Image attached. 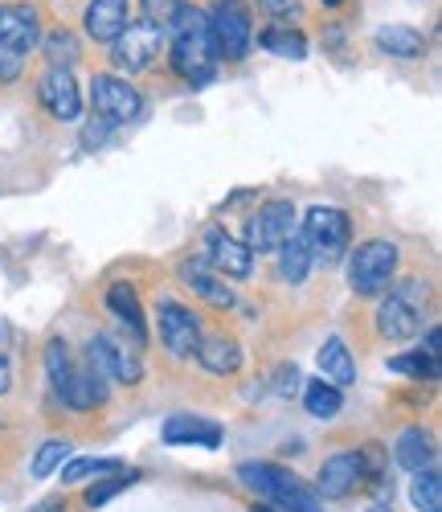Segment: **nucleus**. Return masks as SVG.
<instances>
[{"label":"nucleus","mask_w":442,"mask_h":512,"mask_svg":"<svg viewBox=\"0 0 442 512\" xmlns=\"http://www.w3.org/2000/svg\"><path fill=\"white\" fill-rule=\"evenodd\" d=\"M9 390H13V357L0 345V394H9Z\"/></svg>","instance_id":"obj_39"},{"label":"nucleus","mask_w":442,"mask_h":512,"mask_svg":"<svg viewBox=\"0 0 442 512\" xmlns=\"http://www.w3.org/2000/svg\"><path fill=\"white\" fill-rule=\"evenodd\" d=\"M299 381H303V377H299L295 365H279V369H275V381H271V390H275L279 398H295V394H299Z\"/></svg>","instance_id":"obj_35"},{"label":"nucleus","mask_w":442,"mask_h":512,"mask_svg":"<svg viewBox=\"0 0 442 512\" xmlns=\"http://www.w3.org/2000/svg\"><path fill=\"white\" fill-rule=\"evenodd\" d=\"M316 365H320V377L332 381L336 390H344V386L357 381V361H352V353H348V345H344L340 336H328L324 340L320 353H316Z\"/></svg>","instance_id":"obj_22"},{"label":"nucleus","mask_w":442,"mask_h":512,"mask_svg":"<svg viewBox=\"0 0 442 512\" xmlns=\"http://www.w3.org/2000/svg\"><path fill=\"white\" fill-rule=\"evenodd\" d=\"M91 111L107 127H123V123H131V119L144 111V99H140V91L131 87L127 78H119V74H95V82H91Z\"/></svg>","instance_id":"obj_9"},{"label":"nucleus","mask_w":442,"mask_h":512,"mask_svg":"<svg viewBox=\"0 0 442 512\" xmlns=\"http://www.w3.org/2000/svg\"><path fill=\"white\" fill-rule=\"evenodd\" d=\"M238 480H242L250 492L267 496L279 512H324V500L316 496V488H307L295 472H287V467H279V463H258V459H250V463L238 467Z\"/></svg>","instance_id":"obj_2"},{"label":"nucleus","mask_w":442,"mask_h":512,"mask_svg":"<svg viewBox=\"0 0 442 512\" xmlns=\"http://www.w3.org/2000/svg\"><path fill=\"white\" fill-rule=\"evenodd\" d=\"M119 459H95V455H86V459H70L62 463L58 472H62V484H82V480H99V476H111L119 472Z\"/></svg>","instance_id":"obj_29"},{"label":"nucleus","mask_w":442,"mask_h":512,"mask_svg":"<svg viewBox=\"0 0 442 512\" xmlns=\"http://www.w3.org/2000/svg\"><path fill=\"white\" fill-rule=\"evenodd\" d=\"M369 512H393V508H389V504H373Z\"/></svg>","instance_id":"obj_41"},{"label":"nucleus","mask_w":442,"mask_h":512,"mask_svg":"<svg viewBox=\"0 0 442 512\" xmlns=\"http://www.w3.org/2000/svg\"><path fill=\"white\" fill-rule=\"evenodd\" d=\"M70 459V443L66 439H46V443H41L37 447V455H33V467H29V472H33V480H50L54 472H58V467Z\"/></svg>","instance_id":"obj_30"},{"label":"nucleus","mask_w":442,"mask_h":512,"mask_svg":"<svg viewBox=\"0 0 442 512\" xmlns=\"http://www.w3.org/2000/svg\"><path fill=\"white\" fill-rule=\"evenodd\" d=\"M107 308H111V316L127 328L131 345L144 349V345H148V320H144V308H140L136 287H131V283H111V287H107Z\"/></svg>","instance_id":"obj_20"},{"label":"nucleus","mask_w":442,"mask_h":512,"mask_svg":"<svg viewBox=\"0 0 442 512\" xmlns=\"http://www.w3.org/2000/svg\"><path fill=\"white\" fill-rule=\"evenodd\" d=\"M172 41H168V62L176 70V78H185L189 87H209L217 78V54L209 46V29H205V13L201 9H181L172 17Z\"/></svg>","instance_id":"obj_1"},{"label":"nucleus","mask_w":442,"mask_h":512,"mask_svg":"<svg viewBox=\"0 0 442 512\" xmlns=\"http://www.w3.org/2000/svg\"><path fill=\"white\" fill-rule=\"evenodd\" d=\"M389 369H393V373H406V377H418V381H438V361L426 357V353L389 357Z\"/></svg>","instance_id":"obj_32"},{"label":"nucleus","mask_w":442,"mask_h":512,"mask_svg":"<svg viewBox=\"0 0 442 512\" xmlns=\"http://www.w3.org/2000/svg\"><path fill=\"white\" fill-rule=\"evenodd\" d=\"M46 373H50L54 394H58L70 410H91V406H95L91 369H86V361H74V357H70L66 340H50V345H46Z\"/></svg>","instance_id":"obj_7"},{"label":"nucleus","mask_w":442,"mask_h":512,"mask_svg":"<svg viewBox=\"0 0 442 512\" xmlns=\"http://www.w3.org/2000/svg\"><path fill=\"white\" fill-rule=\"evenodd\" d=\"M348 238H352V222L348 213L336 209V205H316L312 213L303 218V230H299V242L312 254V267H336L348 250Z\"/></svg>","instance_id":"obj_5"},{"label":"nucleus","mask_w":442,"mask_h":512,"mask_svg":"<svg viewBox=\"0 0 442 512\" xmlns=\"http://www.w3.org/2000/svg\"><path fill=\"white\" fill-rule=\"evenodd\" d=\"M160 46H164V29L152 25V21H131L115 41H111V62L123 70V74H140L148 70L156 58H160Z\"/></svg>","instance_id":"obj_10"},{"label":"nucleus","mask_w":442,"mask_h":512,"mask_svg":"<svg viewBox=\"0 0 442 512\" xmlns=\"http://www.w3.org/2000/svg\"><path fill=\"white\" fill-rule=\"evenodd\" d=\"M254 5H258V13H267V17H275V21L299 17V0H254Z\"/></svg>","instance_id":"obj_36"},{"label":"nucleus","mask_w":442,"mask_h":512,"mask_svg":"<svg viewBox=\"0 0 442 512\" xmlns=\"http://www.w3.org/2000/svg\"><path fill=\"white\" fill-rule=\"evenodd\" d=\"M37 99H41V107H46L54 119H62V123H74V119L82 115L78 82H74V74L62 70V66H50L46 74L37 78Z\"/></svg>","instance_id":"obj_14"},{"label":"nucleus","mask_w":442,"mask_h":512,"mask_svg":"<svg viewBox=\"0 0 442 512\" xmlns=\"http://www.w3.org/2000/svg\"><path fill=\"white\" fill-rule=\"evenodd\" d=\"M307 271H312V254H307V246L299 242V234H291L283 246H279V279L299 287L307 279Z\"/></svg>","instance_id":"obj_27"},{"label":"nucleus","mask_w":442,"mask_h":512,"mask_svg":"<svg viewBox=\"0 0 442 512\" xmlns=\"http://www.w3.org/2000/svg\"><path fill=\"white\" fill-rule=\"evenodd\" d=\"M324 5H332V9H336V5H344V0H324Z\"/></svg>","instance_id":"obj_43"},{"label":"nucleus","mask_w":442,"mask_h":512,"mask_svg":"<svg viewBox=\"0 0 442 512\" xmlns=\"http://www.w3.org/2000/svg\"><path fill=\"white\" fill-rule=\"evenodd\" d=\"M365 480V467H361V455L357 451H340V455H328L320 463V476H316V496L320 500H344L361 488Z\"/></svg>","instance_id":"obj_15"},{"label":"nucleus","mask_w":442,"mask_h":512,"mask_svg":"<svg viewBox=\"0 0 442 512\" xmlns=\"http://www.w3.org/2000/svg\"><path fill=\"white\" fill-rule=\"evenodd\" d=\"M393 459L402 463L406 472H426V467H434V459H438V443L426 426H406L393 443Z\"/></svg>","instance_id":"obj_21"},{"label":"nucleus","mask_w":442,"mask_h":512,"mask_svg":"<svg viewBox=\"0 0 442 512\" xmlns=\"http://www.w3.org/2000/svg\"><path fill=\"white\" fill-rule=\"evenodd\" d=\"M205 29H209V46L217 58L242 62L250 54L254 21H250L246 0H213V9L205 13Z\"/></svg>","instance_id":"obj_4"},{"label":"nucleus","mask_w":442,"mask_h":512,"mask_svg":"<svg viewBox=\"0 0 442 512\" xmlns=\"http://www.w3.org/2000/svg\"><path fill=\"white\" fill-rule=\"evenodd\" d=\"M86 361H95L107 373V381H119V386H140L144 381V361L136 345H127L123 336H95L86 345Z\"/></svg>","instance_id":"obj_11"},{"label":"nucleus","mask_w":442,"mask_h":512,"mask_svg":"<svg viewBox=\"0 0 442 512\" xmlns=\"http://www.w3.org/2000/svg\"><path fill=\"white\" fill-rule=\"evenodd\" d=\"M410 504L418 512H442V476H438V467L414 472V480H410Z\"/></svg>","instance_id":"obj_28"},{"label":"nucleus","mask_w":442,"mask_h":512,"mask_svg":"<svg viewBox=\"0 0 442 512\" xmlns=\"http://www.w3.org/2000/svg\"><path fill=\"white\" fill-rule=\"evenodd\" d=\"M397 263H402V250L385 238H369L361 242L357 250L348 254V283L357 295H385L393 275H397Z\"/></svg>","instance_id":"obj_6"},{"label":"nucleus","mask_w":442,"mask_h":512,"mask_svg":"<svg viewBox=\"0 0 442 512\" xmlns=\"http://www.w3.org/2000/svg\"><path fill=\"white\" fill-rule=\"evenodd\" d=\"M82 25H86V37L111 46V41L131 25V0H91L82 13Z\"/></svg>","instance_id":"obj_19"},{"label":"nucleus","mask_w":442,"mask_h":512,"mask_svg":"<svg viewBox=\"0 0 442 512\" xmlns=\"http://www.w3.org/2000/svg\"><path fill=\"white\" fill-rule=\"evenodd\" d=\"M140 480V472H136V467H131V472H123V467H119V472H111L103 484H95L91 492H86V504H91V508H99V504H107L115 492H123V488H131V484H136Z\"/></svg>","instance_id":"obj_33"},{"label":"nucleus","mask_w":442,"mask_h":512,"mask_svg":"<svg viewBox=\"0 0 442 512\" xmlns=\"http://www.w3.org/2000/svg\"><path fill=\"white\" fill-rule=\"evenodd\" d=\"M258 46L275 54V58H291V62H303L307 58V37L291 25H267L258 33Z\"/></svg>","instance_id":"obj_25"},{"label":"nucleus","mask_w":442,"mask_h":512,"mask_svg":"<svg viewBox=\"0 0 442 512\" xmlns=\"http://www.w3.org/2000/svg\"><path fill=\"white\" fill-rule=\"evenodd\" d=\"M254 512H275V508H267V504H258V508H254Z\"/></svg>","instance_id":"obj_42"},{"label":"nucleus","mask_w":442,"mask_h":512,"mask_svg":"<svg viewBox=\"0 0 442 512\" xmlns=\"http://www.w3.org/2000/svg\"><path fill=\"white\" fill-rule=\"evenodd\" d=\"M41 46H46V58H50V66H62V70H70V66L78 62V41H74V33H66V29H54L50 37H41Z\"/></svg>","instance_id":"obj_31"},{"label":"nucleus","mask_w":442,"mask_h":512,"mask_svg":"<svg viewBox=\"0 0 442 512\" xmlns=\"http://www.w3.org/2000/svg\"><path fill=\"white\" fill-rule=\"evenodd\" d=\"M295 234V205L275 197L267 205H258V213L246 222V250L250 254H279V246Z\"/></svg>","instance_id":"obj_8"},{"label":"nucleus","mask_w":442,"mask_h":512,"mask_svg":"<svg viewBox=\"0 0 442 512\" xmlns=\"http://www.w3.org/2000/svg\"><path fill=\"white\" fill-rule=\"evenodd\" d=\"M197 361L217 373V377H230L242 369V345L234 336H201V345H197Z\"/></svg>","instance_id":"obj_23"},{"label":"nucleus","mask_w":442,"mask_h":512,"mask_svg":"<svg viewBox=\"0 0 442 512\" xmlns=\"http://www.w3.org/2000/svg\"><path fill=\"white\" fill-rule=\"evenodd\" d=\"M418 353H426V357L438 361V328H426V340H422V349H418Z\"/></svg>","instance_id":"obj_40"},{"label":"nucleus","mask_w":442,"mask_h":512,"mask_svg":"<svg viewBox=\"0 0 442 512\" xmlns=\"http://www.w3.org/2000/svg\"><path fill=\"white\" fill-rule=\"evenodd\" d=\"M41 41V13L33 5H21V0H13V5H0V46H9L13 54H29L37 50Z\"/></svg>","instance_id":"obj_16"},{"label":"nucleus","mask_w":442,"mask_h":512,"mask_svg":"<svg viewBox=\"0 0 442 512\" xmlns=\"http://www.w3.org/2000/svg\"><path fill=\"white\" fill-rule=\"evenodd\" d=\"M185 5H189V0H140L144 21H152V25H160V29H168V25H172V17L181 13Z\"/></svg>","instance_id":"obj_34"},{"label":"nucleus","mask_w":442,"mask_h":512,"mask_svg":"<svg viewBox=\"0 0 442 512\" xmlns=\"http://www.w3.org/2000/svg\"><path fill=\"white\" fill-rule=\"evenodd\" d=\"M373 41H377V50L389 54V58H406L410 62V58L426 54V37L418 29H410V25H385V29L373 33Z\"/></svg>","instance_id":"obj_24"},{"label":"nucleus","mask_w":442,"mask_h":512,"mask_svg":"<svg viewBox=\"0 0 442 512\" xmlns=\"http://www.w3.org/2000/svg\"><path fill=\"white\" fill-rule=\"evenodd\" d=\"M205 263L221 275V279H250V271H254V254L234 238V234H226L221 226H209L205 230Z\"/></svg>","instance_id":"obj_13"},{"label":"nucleus","mask_w":442,"mask_h":512,"mask_svg":"<svg viewBox=\"0 0 442 512\" xmlns=\"http://www.w3.org/2000/svg\"><path fill=\"white\" fill-rule=\"evenodd\" d=\"M156 324H160V340H164V349L176 357V361H189L197 357V345H201V324L197 316L185 308V304H176V300H156Z\"/></svg>","instance_id":"obj_12"},{"label":"nucleus","mask_w":442,"mask_h":512,"mask_svg":"<svg viewBox=\"0 0 442 512\" xmlns=\"http://www.w3.org/2000/svg\"><path fill=\"white\" fill-rule=\"evenodd\" d=\"M303 406H307V414L312 418H320V422H328V418H336L340 410H344V394L332 386V381H307L303 386Z\"/></svg>","instance_id":"obj_26"},{"label":"nucleus","mask_w":442,"mask_h":512,"mask_svg":"<svg viewBox=\"0 0 442 512\" xmlns=\"http://www.w3.org/2000/svg\"><path fill=\"white\" fill-rule=\"evenodd\" d=\"M160 435L168 447H209V451L221 447V439H226V431L201 414H172Z\"/></svg>","instance_id":"obj_17"},{"label":"nucleus","mask_w":442,"mask_h":512,"mask_svg":"<svg viewBox=\"0 0 442 512\" xmlns=\"http://www.w3.org/2000/svg\"><path fill=\"white\" fill-rule=\"evenodd\" d=\"M107 132H111V127H107L103 119H91V123L82 127V144H86V148H99V144L107 140Z\"/></svg>","instance_id":"obj_38"},{"label":"nucleus","mask_w":442,"mask_h":512,"mask_svg":"<svg viewBox=\"0 0 442 512\" xmlns=\"http://www.w3.org/2000/svg\"><path fill=\"white\" fill-rule=\"evenodd\" d=\"M181 279H185V287H189L193 295H201L205 304H213V308H221V312L238 304L234 287L221 279L205 259H185V263H181Z\"/></svg>","instance_id":"obj_18"},{"label":"nucleus","mask_w":442,"mask_h":512,"mask_svg":"<svg viewBox=\"0 0 442 512\" xmlns=\"http://www.w3.org/2000/svg\"><path fill=\"white\" fill-rule=\"evenodd\" d=\"M422 324H426V283L422 279L389 283L385 300L377 308V332L385 340H414Z\"/></svg>","instance_id":"obj_3"},{"label":"nucleus","mask_w":442,"mask_h":512,"mask_svg":"<svg viewBox=\"0 0 442 512\" xmlns=\"http://www.w3.org/2000/svg\"><path fill=\"white\" fill-rule=\"evenodd\" d=\"M21 70H25V58H21V54H13L9 46H0V82H17V78H21Z\"/></svg>","instance_id":"obj_37"}]
</instances>
